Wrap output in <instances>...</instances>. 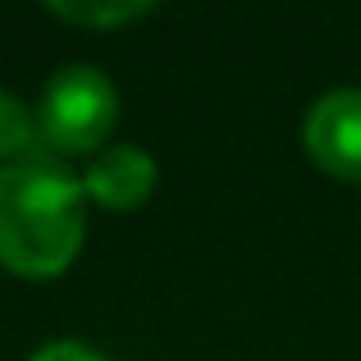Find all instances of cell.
Returning a JSON list of instances; mask_svg holds the SVG:
<instances>
[{
    "instance_id": "7",
    "label": "cell",
    "mask_w": 361,
    "mask_h": 361,
    "mask_svg": "<svg viewBox=\"0 0 361 361\" xmlns=\"http://www.w3.org/2000/svg\"><path fill=\"white\" fill-rule=\"evenodd\" d=\"M32 361H106V357L92 353L87 343H46Z\"/></svg>"
},
{
    "instance_id": "3",
    "label": "cell",
    "mask_w": 361,
    "mask_h": 361,
    "mask_svg": "<svg viewBox=\"0 0 361 361\" xmlns=\"http://www.w3.org/2000/svg\"><path fill=\"white\" fill-rule=\"evenodd\" d=\"M302 142L320 169L361 183V87L325 92L302 123Z\"/></svg>"
},
{
    "instance_id": "1",
    "label": "cell",
    "mask_w": 361,
    "mask_h": 361,
    "mask_svg": "<svg viewBox=\"0 0 361 361\" xmlns=\"http://www.w3.org/2000/svg\"><path fill=\"white\" fill-rule=\"evenodd\" d=\"M87 188L55 160L27 156L0 169V261L18 274H60L82 247Z\"/></svg>"
},
{
    "instance_id": "4",
    "label": "cell",
    "mask_w": 361,
    "mask_h": 361,
    "mask_svg": "<svg viewBox=\"0 0 361 361\" xmlns=\"http://www.w3.org/2000/svg\"><path fill=\"white\" fill-rule=\"evenodd\" d=\"M82 188H87L101 206L128 211V206H137L142 197L156 188V160L142 147H128V142H123V147H106V151L92 156Z\"/></svg>"
},
{
    "instance_id": "2",
    "label": "cell",
    "mask_w": 361,
    "mask_h": 361,
    "mask_svg": "<svg viewBox=\"0 0 361 361\" xmlns=\"http://www.w3.org/2000/svg\"><path fill=\"white\" fill-rule=\"evenodd\" d=\"M119 115V92L97 64H64L51 73L37 106V137L60 156L97 151L106 133L115 128Z\"/></svg>"
},
{
    "instance_id": "6",
    "label": "cell",
    "mask_w": 361,
    "mask_h": 361,
    "mask_svg": "<svg viewBox=\"0 0 361 361\" xmlns=\"http://www.w3.org/2000/svg\"><path fill=\"white\" fill-rule=\"evenodd\" d=\"M32 137H37V119L27 115V106L9 92H0V160L32 151Z\"/></svg>"
},
{
    "instance_id": "5",
    "label": "cell",
    "mask_w": 361,
    "mask_h": 361,
    "mask_svg": "<svg viewBox=\"0 0 361 361\" xmlns=\"http://www.w3.org/2000/svg\"><path fill=\"white\" fill-rule=\"evenodd\" d=\"M147 0H106V5H87V0H78V5H69V0H55L51 14L69 18V23H82V27H115V23H128V18L147 14Z\"/></svg>"
}]
</instances>
